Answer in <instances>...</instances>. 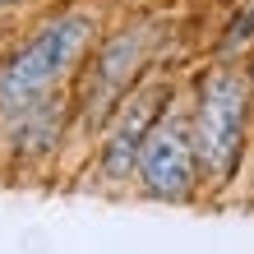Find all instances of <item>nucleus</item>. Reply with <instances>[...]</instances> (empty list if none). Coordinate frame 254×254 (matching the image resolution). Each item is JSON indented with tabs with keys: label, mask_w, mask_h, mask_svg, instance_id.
I'll return each instance as SVG.
<instances>
[{
	"label": "nucleus",
	"mask_w": 254,
	"mask_h": 254,
	"mask_svg": "<svg viewBox=\"0 0 254 254\" xmlns=\"http://www.w3.org/2000/svg\"><path fill=\"white\" fill-rule=\"evenodd\" d=\"M93 37H97L93 14L69 9L47 19L0 69V111H33L37 102H47L51 88L83 61Z\"/></svg>",
	"instance_id": "f257e3e1"
},
{
	"label": "nucleus",
	"mask_w": 254,
	"mask_h": 254,
	"mask_svg": "<svg viewBox=\"0 0 254 254\" xmlns=\"http://www.w3.org/2000/svg\"><path fill=\"white\" fill-rule=\"evenodd\" d=\"M245 125H250V79L241 69H213L199 83V102H194V153L199 167L213 185H227L245 153Z\"/></svg>",
	"instance_id": "f03ea898"
},
{
	"label": "nucleus",
	"mask_w": 254,
	"mask_h": 254,
	"mask_svg": "<svg viewBox=\"0 0 254 254\" xmlns=\"http://www.w3.org/2000/svg\"><path fill=\"white\" fill-rule=\"evenodd\" d=\"M139 185L162 203H185L194 194V176H199V153H194L190 121H181L171 107L157 116L139 148Z\"/></svg>",
	"instance_id": "7ed1b4c3"
},
{
	"label": "nucleus",
	"mask_w": 254,
	"mask_h": 254,
	"mask_svg": "<svg viewBox=\"0 0 254 254\" xmlns=\"http://www.w3.org/2000/svg\"><path fill=\"white\" fill-rule=\"evenodd\" d=\"M167 88L148 83L139 93H129L121 102V116H116V125L107 134V143H102V176L107 181H125V176L139 167V148L148 139V129L157 125V116L167 111Z\"/></svg>",
	"instance_id": "20e7f679"
},
{
	"label": "nucleus",
	"mask_w": 254,
	"mask_h": 254,
	"mask_svg": "<svg viewBox=\"0 0 254 254\" xmlns=\"http://www.w3.org/2000/svg\"><path fill=\"white\" fill-rule=\"evenodd\" d=\"M139 56H143V37L139 33H121L111 37L97 56V83H93V116H102L107 107L125 102L129 93L125 88L134 83V69H139Z\"/></svg>",
	"instance_id": "39448f33"
},
{
	"label": "nucleus",
	"mask_w": 254,
	"mask_h": 254,
	"mask_svg": "<svg viewBox=\"0 0 254 254\" xmlns=\"http://www.w3.org/2000/svg\"><path fill=\"white\" fill-rule=\"evenodd\" d=\"M0 5H5V0H0Z\"/></svg>",
	"instance_id": "423d86ee"
}]
</instances>
